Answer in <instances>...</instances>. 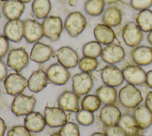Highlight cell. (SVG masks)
Returning a JSON list of instances; mask_svg holds the SVG:
<instances>
[{
	"instance_id": "e0dca14e",
	"label": "cell",
	"mask_w": 152,
	"mask_h": 136,
	"mask_svg": "<svg viewBox=\"0 0 152 136\" xmlns=\"http://www.w3.org/2000/svg\"><path fill=\"white\" fill-rule=\"evenodd\" d=\"M121 115L120 110L114 104H106L101 108L99 118L102 122L108 126L117 125Z\"/></svg>"
},
{
	"instance_id": "cb8c5ba5",
	"label": "cell",
	"mask_w": 152,
	"mask_h": 136,
	"mask_svg": "<svg viewBox=\"0 0 152 136\" xmlns=\"http://www.w3.org/2000/svg\"><path fill=\"white\" fill-rule=\"evenodd\" d=\"M93 33L96 41L100 44L107 45L113 43L115 39L114 30L104 24H97L94 29Z\"/></svg>"
},
{
	"instance_id": "1f68e13d",
	"label": "cell",
	"mask_w": 152,
	"mask_h": 136,
	"mask_svg": "<svg viewBox=\"0 0 152 136\" xmlns=\"http://www.w3.org/2000/svg\"><path fill=\"white\" fill-rule=\"evenodd\" d=\"M101 44L97 41H92L85 44L82 49L84 56L96 58L101 55L102 52Z\"/></svg>"
},
{
	"instance_id": "ba28073f",
	"label": "cell",
	"mask_w": 152,
	"mask_h": 136,
	"mask_svg": "<svg viewBox=\"0 0 152 136\" xmlns=\"http://www.w3.org/2000/svg\"><path fill=\"white\" fill-rule=\"evenodd\" d=\"M100 75L103 83L112 87L121 85L124 81L122 70L115 65L109 64L104 67L101 70Z\"/></svg>"
},
{
	"instance_id": "ab89813d",
	"label": "cell",
	"mask_w": 152,
	"mask_h": 136,
	"mask_svg": "<svg viewBox=\"0 0 152 136\" xmlns=\"http://www.w3.org/2000/svg\"><path fill=\"white\" fill-rule=\"evenodd\" d=\"M9 49L8 39L5 36L0 35V58L4 57Z\"/></svg>"
},
{
	"instance_id": "44dd1931",
	"label": "cell",
	"mask_w": 152,
	"mask_h": 136,
	"mask_svg": "<svg viewBox=\"0 0 152 136\" xmlns=\"http://www.w3.org/2000/svg\"><path fill=\"white\" fill-rule=\"evenodd\" d=\"M25 6L24 3L18 0H8L5 1L2 6L4 15L9 20H17L23 14Z\"/></svg>"
},
{
	"instance_id": "4316f807",
	"label": "cell",
	"mask_w": 152,
	"mask_h": 136,
	"mask_svg": "<svg viewBox=\"0 0 152 136\" xmlns=\"http://www.w3.org/2000/svg\"><path fill=\"white\" fill-rule=\"evenodd\" d=\"M118 125L125 131L127 136H135L139 134L141 130L138 126L133 115L128 113L121 115Z\"/></svg>"
},
{
	"instance_id": "7bdbcfd3",
	"label": "cell",
	"mask_w": 152,
	"mask_h": 136,
	"mask_svg": "<svg viewBox=\"0 0 152 136\" xmlns=\"http://www.w3.org/2000/svg\"><path fill=\"white\" fill-rule=\"evenodd\" d=\"M145 83L149 88L152 89V70L146 73Z\"/></svg>"
},
{
	"instance_id": "836d02e7",
	"label": "cell",
	"mask_w": 152,
	"mask_h": 136,
	"mask_svg": "<svg viewBox=\"0 0 152 136\" xmlns=\"http://www.w3.org/2000/svg\"><path fill=\"white\" fill-rule=\"evenodd\" d=\"M79 69L83 72L90 73L95 70L98 66V61L95 58L83 57L78 61Z\"/></svg>"
},
{
	"instance_id": "9c48e42d",
	"label": "cell",
	"mask_w": 152,
	"mask_h": 136,
	"mask_svg": "<svg viewBox=\"0 0 152 136\" xmlns=\"http://www.w3.org/2000/svg\"><path fill=\"white\" fill-rule=\"evenodd\" d=\"M73 91L78 95L88 94L93 86V80L89 73L81 72L72 78Z\"/></svg>"
},
{
	"instance_id": "ffe728a7",
	"label": "cell",
	"mask_w": 152,
	"mask_h": 136,
	"mask_svg": "<svg viewBox=\"0 0 152 136\" xmlns=\"http://www.w3.org/2000/svg\"><path fill=\"white\" fill-rule=\"evenodd\" d=\"M24 123L25 127L31 132L42 131L46 124L45 116L39 112H31L26 115Z\"/></svg>"
},
{
	"instance_id": "d6986e66",
	"label": "cell",
	"mask_w": 152,
	"mask_h": 136,
	"mask_svg": "<svg viewBox=\"0 0 152 136\" xmlns=\"http://www.w3.org/2000/svg\"><path fill=\"white\" fill-rule=\"evenodd\" d=\"M53 54L52 48L42 42H36L32 47L30 58L36 63H43L48 61Z\"/></svg>"
},
{
	"instance_id": "277c9868",
	"label": "cell",
	"mask_w": 152,
	"mask_h": 136,
	"mask_svg": "<svg viewBox=\"0 0 152 136\" xmlns=\"http://www.w3.org/2000/svg\"><path fill=\"white\" fill-rule=\"evenodd\" d=\"M42 25L45 36L52 41L59 39L63 28L62 21L59 17L48 16L43 20Z\"/></svg>"
},
{
	"instance_id": "d590c367",
	"label": "cell",
	"mask_w": 152,
	"mask_h": 136,
	"mask_svg": "<svg viewBox=\"0 0 152 136\" xmlns=\"http://www.w3.org/2000/svg\"><path fill=\"white\" fill-rule=\"evenodd\" d=\"M76 119L81 125L89 126L93 123L94 116L93 112L82 109L77 113Z\"/></svg>"
},
{
	"instance_id": "681fc988",
	"label": "cell",
	"mask_w": 152,
	"mask_h": 136,
	"mask_svg": "<svg viewBox=\"0 0 152 136\" xmlns=\"http://www.w3.org/2000/svg\"><path fill=\"white\" fill-rule=\"evenodd\" d=\"M135 136H145V135H142V134H138V135H135Z\"/></svg>"
},
{
	"instance_id": "b9f144b4",
	"label": "cell",
	"mask_w": 152,
	"mask_h": 136,
	"mask_svg": "<svg viewBox=\"0 0 152 136\" xmlns=\"http://www.w3.org/2000/svg\"><path fill=\"white\" fill-rule=\"evenodd\" d=\"M145 106L152 113V91H149L146 95Z\"/></svg>"
},
{
	"instance_id": "f546056e",
	"label": "cell",
	"mask_w": 152,
	"mask_h": 136,
	"mask_svg": "<svg viewBox=\"0 0 152 136\" xmlns=\"http://www.w3.org/2000/svg\"><path fill=\"white\" fill-rule=\"evenodd\" d=\"M135 23L145 32L152 30V11L149 9L140 11L135 16Z\"/></svg>"
},
{
	"instance_id": "f6af8a7d",
	"label": "cell",
	"mask_w": 152,
	"mask_h": 136,
	"mask_svg": "<svg viewBox=\"0 0 152 136\" xmlns=\"http://www.w3.org/2000/svg\"><path fill=\"white\" fill-rule=\"evenodd\" d=\"M147 39L148 41V42L152 45V30H151L150 32H149L147 37Z\"/></svg>"
},
{
	"instance_id": "f907efd6",
	"label": "cell",
	"mask_w": 152,
	"mask_h": 136,
	"mask_svg": "<svg viewBox=\"0 0 152 136\" xmlns=\"http://www.w3.org/2000/svg\"><path fill=\"white\" fill-rule=\"evenodd\" d=\"M1 1H8V0H1Z\"/></svg>"
},
{
	"instance_id": "8d00e7d4",
	"label": "cell",
	"mask_w": 152,
	"mask_h": 136,
	"mask_svg": "<svg viewBox=\"0 0 152 136\" xmlns=\"http://www.w3.org/2000/svg\"><path fill=\"white\" fill-rule=\"evenodd\" d=\"M7 136H31V134L25 126L15 125L8 130Z\"/></svg>"
},
{
	"instance_id": "8992f818",
	"label": "cell",
	"mask_w": 152,
	"mask_h": 136,
	"mask_svg": "<svg viewBox=\"0 0 152 136\" xmlns=\"http://www.w3.org/2000/svg\"><path fill=\"white\" fill-rule=\"evenodd\" d=\"M28 59V55L23 48H14L9 52L7 63L9 67L20 72L27 66Z\"/></svg>"
},
{
	"instance_id": "8fae6325",
	"label": "cell",
	"mask_w": 152,
	"mask_h": 136,
	"mask_svg": "<svg viewBox=\"0 0 152 136\" xmlns=\"http://www.w3.org/2000/svg\"><path fill=\"white\" fill-rule=\"evenodd\" d=\"M44 116L46 124L51 128L62 126L67 122V115L61 107H45Z\"/></svg>"
},
{
	"instance_id": "7402d4cb",
	"label": "cell",
	"mask_w": 152,
	"mask_h": 136,
	"mask_svg": "<svg viewBox=\"0 0 152 136\" xmlns=\"http://www.w3.org/2000/svg\"><path fill=\"white\" fill-rule=\"evenodd\" d=\"M132 60L138 66H147L152 63V47L141 45L135 47L131 53Z\"/></svg>"
},
{
	"instance_id": "7dc6e473",
	"label": "cell",
	"mask_w": 152,
	"mask_h": 136,
	"mask_svg": "<svg viewBox=\"0 0 152 136\" xmlns=\"http://www.w3.org/2000/svg\"><path fill=\"white\" fill-rule=\"evenodd\" d=\"M50 136H61V135L59 134V132H55V133L52 134Z\"/></svg>"
},
{
	"instance_id": "9a60e30c",
	"label": "cell",
	"mask_w": 152,
	"mask_h": 136,
	"mask_svg": "<svg viewBox=\"0 0 152 136\" xmlns=\"http://www.w3.org/2000/svg\"><path fill=\"white\" fill-rule=\"evenodd\" d=\"M43 36L42 24L33 19L24 21V37L28 43L37 42Z\"/></svg>"
},
{
	"instance_id": "4fadbf2b",
	"label": "cell",
	"mask_w": 152,
	"mask_h": 136,
	"mask_svg": "<svg viewBox=\"0 0 152 136\" xmlns=\"http://www.w3.org/2000/svg\"><path fill=\"white\" fill-rule=\"evenodd\" d=\"M122 74L128 84L134 85H140L145 83L146 73L137 64H129L122 70Z\"/></svg>"
},
{
	"instance_id": "d4e9b609",
	"label": "cell",
	"mask_w": 152,
	"mask_h": 136,
	"mask_svg": "<svg viewBox=\"0 0 152 136\" xmlns=\"http://www.w3.org/2000/svg\"><path fill=\"white\" fill-rule=\"evenodd\" d=\"M122 18L121 9L116 5H110L102 13V21L103 24L112 27L118 26L122 21Z\"/></svg>"
},
{
	"instance_id": "c3c4849f",
	"label": "cell",
	"mask_w": 152,
	"mask_h": 136,
	"mask_svg": "<svg viewBox=\"0 0 152 136\" xmlns=\"http://www.w3.org/2000/svg\"><path fill=\"white\" fill-rule=\"evenodd\" d=\"M18 1H20V2H23V3H28V2H29L30 1V0H18Z\"/></svg>"
},
{
	"instance_id": "7a4b0ae2",
	"label": "cell",
	"mask_w": 152,
	"mask_h": 136,
	"mask_svg": "<svg viewBox=\"0 0 152 136\" xmlns=\"http://www.w3.org/2000/svg\"><path fill=\"white\" fill-rule=\"evenodd\" d=\"M36 100L33 95H26L20 93L15 96L11 104L12 112L17 116L27 115L33 112Z\"/></svg>"
},
{
	"instance_id": "4dcf8cb0",
	"label": "cell",
	"mask_w": 152,
	"mask_h": 136,
	"mask_svg": "<svg viewBox=\"0 0 152 136\" xmlns=\"http://www.w3.org/2000/svg\"><path fill=\"white\" fill-rule=\"evenodd\" d=\"M105 2L104 0H87L84 4V10L91 16H98L104 11Z\"/></svg>"
},
{
	"instance_id": "d6a6232c",
	"label": "cell",
	"mask_w": 152,
	"mask_h": 136,
	"mask_svg": "<svg viewBox=\"0 0 152 136\" xmlns=\"http://www.w3.org/2000/svg\"><path fill=\"white\" fill-rule=\"evenodd\" d=\"M81 104L83 109L93 113L100 108L101 101L96 95L88 94L84 97Z\"/></svg>"
},
{
	"instance_id": "2e32d148",
	"label": "cell",
	"mask_w": 152,
	"mask_h": 136,
	"mask_svg": "<svg viewBox=\"0 0 152 136\" xmlns=\"http://www.w3.org/2000/svg\"><path fill=\"white\" fill-rule=\"evenodd\" d=\"M4 33L8 40L20 42L24 36V21L20 19L9 20L4 26Z\"/></svg>"
},
{
	"instance_id": "30bf717a",
	"label": "cell",
	"mask_w": 152,
	"mask_h": 136,
	"mask_svg": "<svg viewBox=\"0 0 152 136\" xmlns=\"http://www.w3.org/2000/svg\"><path fill=\"white\" fill-rule=\"evenodd\" d=\"M46 73L48 80L56 85L65 84L70 77V73L67 68L59 63H53L49 66Z\"/></svg>"
},
{
	"instance_id": "6da1fadb",
	"label": "cell",
	"mask_w": 152,
	"mask_h": 136,
	"mask_svg": "<svg viewBox=\"0 0 152 136\" xmlns=\"http://www.w3.org/2000/svg\"><path fill=\"white\" fill-rule=\"evenodd\" d=\"M118 97L121 104L127 109H135L143 100L140 91L128 83L120 89Z\"/></svg>"
},
{
	"instance_id": "ac0fdd59",
	"label": "cell",
	"mask_w": 152,
	"mask_h": 136,
	"mask_svg": "<svg viewBox=\"0 0 152 136\" xmlns=\"http://www.w3.org/2000/svg\"><path fill=\"white\" fill-rule=\"evenodd\" d=\"M78 101V95L74 91H65L58 98L59 106L66 112L77 113L80 110Z\"/></svg>"
},
{
	"instance_id": "603a6c76",
	"label": "cell",
	"mask_w": 152,
	"mask_h": 136,
	"mask_svg": "<svg viewBox=\"0 0 152 136\" xmlns=\"http://www.w3.org/2000/svg\"><path fill=\"white\" fill-rule=\"evenodd\" d=\"M48 77L42 69L34 71L28 79L27 86L33 92L37 93L43 90L47 85Z\"/></svg>"
},
{
	"instance_id": "bcb514c9",
	"label": "cell",
	"mask_w": 152,
	"mask_h": 136,
	"mask_svg": "<svg viewBox=\"0 0 152 136\" xmlns=\"http://www.w3.org/2000/svg\"><path fill=\"white\" fill-rule=\"evenodd\" d=\"M91 136H106V135L104 133L96 132H94L93 134H91Z\"/></svg>"
},
{
	"instance_id": "7c38bea8",
	"label": "cell",
	"mask_w": 152,
	"mask_h": 136,
	"mask_svg": "<svg viewBox=\"0 0 152 136\" xmlns=\"http://www.w3.org/2000/svg\"><path fill=\"white\" fill-rule=\"evenodd\" d=\"M55 54L58 63L67 69L75 67L78 64V55L70 47H62L55 51Z\"/></svg>"
},
{
	"instance_id": "5bb4252c",
	"label": "cell",
	"mask_w": 152,
	"mask_h": 136,
	"mask_svg": "<svg viewBox=\"0 0 152 136\" xmlns=\"http://www.w3.org/2000/svg\"><path fill=\"white\" fill-rule=\"evenodd\" d=\"M125 55V50L122 46L112 43L103 48L101 57L105 63L115 65L120 62L124 58Z\"/></svg>"
},
{
	"instance_id": "3957f363",
	"label": "cell",
	"mask_w": 152,
	"mask_h": 136,
	"mask_svg": "<svg viewBox=\"0 0 152 136\" xmlns=\"http://www.w3.org/2000/svg\"><path fill=\"white\" fill-rule=\"evenodd\" d=\"M85 17L78 11L69 13L64 22V27L69 35L75 38L81 34L86 26Z\"/></svg>"
},
{
	"instance_id": "e575fe53",
	"label": "cell",
	"mask_w": 152,
	"mask_h": 136,
	"mask_svg": "<svg viewBox=\"0 0 152 136\" xmlns=\"http://www.w3.org/2000/svg\"><path fill=\"white\" fill-rule=\"evenodd\" d=\"M61 136H80L78 125L72 122H66L59 132Z\"/></svg>"
},
{
	"instance_id": "5b68a950",
	"label": "cell",
	"mask_w": 152,
	"mask_h": 136,
	"mask_svg": "<svg viewBox=\"0 0 152 136\" xmlns=\"http://www.w3.org/2000/svg\"><path fill=\"white\" fill-rule=\"evenodd\" d=\"M122 37L126 45L135 47L138 46L143 39L142 31L135 22L129 21L122 29Z\"/></svg>"
},
{
	"instance_id": "ee69618b",
	"label": "cell",
	"mask_w": 152,
	"mask_h": 136,
	"mask_svg": "<svg viewBox=\"0 0 152 136\" xmlns=\"http://www.w3.org/2000/svg\"><path fill=\"white\" fill-rule=\"evenodd\" d=\"M7 129L6 124L4 120L0 117V136H4Z\"/></svg>"
},
{
	"instance_id": "60d3db41",
	"label": "cell",
	"mask_w": 152,
	"mask_h": 136,
	"mask_svg": "<svg viewBox=\"0 0 152 136\" xmlns=\"http://www.w3.org/2000/svg\"><path fill=\"white\" fill-rule=\"evenodd\" d=\"M7 68L5 64L0 59V81L5 79L7 76Z\"/></svg>"
},
{
	"instance_id": "f1b7e54d",
	"label": "cell",
	"mask_w": 152,
	"mask_h": 136,
	"mask_svg": "<svg viewBox=\"0 0 152 136\" xmlns=\"http://www.w3.org/2000/svg\"><path fill=\"white\" fill-rule=\"evenodd\" d=\"M32 12L39 19H45L51 10V3L49 0H34L31 5Z\"/></svg>"
},
{
	"instance_id": "52a82bcc",
	"label": "cell",
	"mask_w": 152,
	"mask_h": 136,
	"mask_svg": "<svg viewBox=\"0 0 152 136\" xmlns=\"http://www.w3.org/2000/svg\"><path fill=\"white\" fill-rule=\"evenodd\" d=\"M4 86L6 92L11 95H17L27 86L28 80L21 75L12 73L4 79Z\"/></svg>"
},
{
	"instance_id": "f35d334b",
	"label": "cell",
	"mask_w": 152,
	"mask_h": 136,
	"mask_svg": "<svg viewBox=\"0 0 152 136\" xmlns=\"http://www.w3.org/2000/svg\"><path fill=\"white\" fill-rule=\"evenodd\" d=\"M131 7L138 11L148 9L152 6V0H131Z\"/></svg>"
},
{
	"instance_id": "83f0119b",
	"label": "cell",
	"mask_w": 152,
	"mask_h": 136,
	"mask_svg": "<svg viewBox=\"0 0 152 136\" xmlns=\"http://www.w3.org/2000/svg\"><path fill=\"white\" fill-rule=\"evenodd\" d=\"M96 93L101 103L104 105L114 104L118 98V93L115 87L105 84L99 86L96 89Z\"/></svg>"
},
{
	"instance_id": "484cf974",
	"label": "cell",
	"mask_w": 152,
	"mask_h": 136,
	"mask_svg": "<svg viewBox=\"0 0 152 136\" xmlns=\"http://www.w3.org/2000/svg\"><path fill=\"white\" fill-rule=\"evenodd\" d=\"M133 116L141 130L147 129L152 125V113L145 105H138L136 107Z\"/></svg>"
},
{
	"instance_id": "74e56055",
	"label": "cell",
	"mask_w": 152,
	"mask_h": 136,
	"mask_svg": "<svg viewBox=\"0 0 152 136\" xmlns=\"http://www.w3.org/2000/svg\"><path fill=\"white\" fill-rule=\"evenodd\" d=\"M104 134L106 136H127L125 131L118 124L106 126Z\"/></svg>"
}]
</instances>
